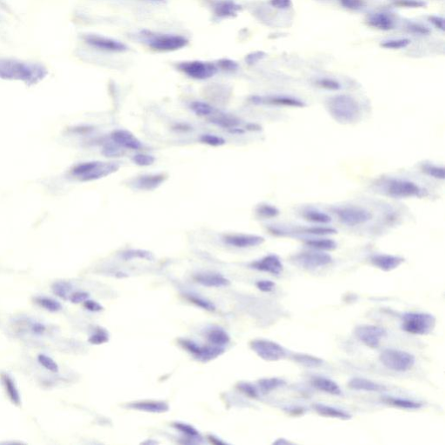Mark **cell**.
Returning <instances> with one entry per match:
<instances>
[{
  "instance_id": "obj_17",
  "label": "cell",
  "mask_w": 445,
  "mask_h": 445,
  "mask_svg": "<svg viewBox=\"0 0 445 445\" xmlns=\"http://www.w3.org/2000/svg\"><path fill=\"white\" fill-rule=\"evenodd\" d=\"M0 77L32 81L38 76L34 75L31 69L20 64H0Z\"/></svg>"
},
{
  "instance_id": "obj_3",
  "label": "cell",
  "mask_w": 445,
  "mask_h": 445,
  "mask_svg": "<svg viewBox=\"0 0 445 445\" xmlns=\"http://www.w3.org/2000/svg\"><path fill=\"white\" fill-rule=\"evenodd\" d=\"M383 191L385 195L392 199L421 198L425 191L415 182L403 178H390L384 182Z\"/></svg>"
},
{
  "instance_id": "obj_13",
  "label": "cell",
  "mask_w": 445,
  "mask_h": 445,
  "mask_svg": "<svg viewBox=\"0 0 445 445\" xmlns=\"http://www.w3.org/2000/svg\"><path fill=\"white\" fill-rule=\"evenodd\" d=\"M250 102L255 105H265L272 107H293L304 108L306 104L303 100L295 97L285 95H272V96H253L250 98Z\"/></svg>"
},
{
  "instance_id": "obj_56",
  "label": "cell",
  "mask_w": 445,
  "mask_h": 445,
  "mask_svg": "<svg viewBox=\"0 0 445 445\" xmlns=\"http://www.w3.org/2000/svg\"><path fill=\"white\" fill-rule=\"evenodd\" d=\"M84 306H85V308L86 310H88L91 312H100L103 311V306L102 305L99 304L98 302L93 301V300H91V299L86 300L84 303Z\"/></svg>"
},
{
  "instance_id": "obj_60",
  "label": "cell",
  "mask_w": 445,
  "mask_h": 445,
  "mask_svg": "<svg viewBox=\"0 0 445 445\" xmlns=\"http://www.w3.org/2000/svg\"><path fill=\"white\" fill-rule=\"evenodd\" d=\"M271 4L278 9H287L291 5V0H271Z\"/></svg>"
},
{
  "instance_id": "obj_53",
  "label": "cell",
  "mask_w": 445,
  "mask_h": 445,
  "mask_svg": "<svg viewBox=\"0 0 445 445\" xmlns=\"http://www.w3.org/2000/svg\"><path fill=\"white\" fill-rule=\"evenodd\" d=\"M217 67L225 72H235L238 69V64L229 58H222L218 61Z\"/></svg>"
},
{
  "instance_id": "obj_39",
  "label": "cell",
  "mask_w": 445,
  "mask_h": 445,
  "mask_svg": "<svg viewBox=\"0 0 445 445\" xmlns=\"http://www.w3.org/2000/svg\"><path fill=\"white\" fill-rule=\"evenodd\" d=\"M172 427L178 432H181L182 434L186 436L189 439H192L193 440H201L202 439L199 431L189 424H185L182 422H175L172 424Z\"/></svg>"
},
{
  "instance_id": "obj_52",
  "label": "cell",
  "mask_w": 445,
  "mask_h": 445,
  "mask_svg": "<svg viewBox=\"0 0 445 445\" xmlns=\"http://www.w3.org/2000/svg\"><path fill=\"white\" fill-rule=\"evenodd\" d=\"M411 41L407 38H400V39H392L389 41H385L382 44V47L386 49H402L410 45Z\"/></svg>"
},
{
  "instance_id": "obj_29",
  "label": "cell",
  "mask_w": 445,
  "mask_h": 445,
  "mask_svg": "<svg viewBox=\"0 0 445 445\" xmlns=\"http://www.w3.org/2000/svg\"><path fill=\"white\" fill-rule=\"evenodd\" d=\"M1 380L7 396L11 401V403L16 405H19L21 404L20 394L13 378L10 377L9 374L3 373L1 375Z\"/></svg>"
},
{
  "instance_id": "obj_5",
  "label": "cell",
  "mask_w": 445,
  "mask_h": 445,
  "mask_svg": "<svg viewBox=\"0 0 445 445\" xmlns=\"http://www.w3.org/2000/svg\"><path fill=\"white\" fill-rule=\"evenodd\" d=\"M379 360L384 367L397 372L411 370L416 363L414 355L396 349H384L381 352Z\"/></svg>"
},
{
  "instance_id": "obj_36",
  "label": "cell",
  "mask_w": 445,
  "mask_h": 445,
  "mask_svg": "<svg viewBox=\"0 0 445 445\" xmlns=\"http://www.w3.org/2000/svg\"><path fill=\"white\" fill-rule=\"evenodd\" d=\"M388 404L393 405L395 407L406 409V410H418L423 407L421 403H418L416 401L409 400L405 398H398V397H387L384 399Z\"/></svg>"
},
{
  "instance_id": "obj_51",
  "label": "cell",
  "mask_w": 445,
  "mask_h": 445,
  "mask_svg": "<svg viewBox=\"0 0 445 445\" xmlns=\"http://www.w3.org/2000/svg\"><path fill=\"white\" fill-rule=\"evenodd\" d=\"M316 83L319 87H321L323 89L328 90V91H338L341 89L340 83L337 82L335 79L325 78V79H319Z\"/></svg>"
},
{
  "instance_id": "obj_15",
  "label": "cell",
  "mask_w": 445,
  "mask_h": 445,
  "mask_svg": "<svg viewBox=\"0 0 445 445\" xmlns=\"http://www.w3.org/2000/svg\"><path fill=\"white\" fill-rule=\"evenodd\" d=\"M86 42L94 48L105 52H126L128 50L126 45H124L122 42L102 36H97V35L86 36Z\"/></svg>"
},
{
  "instance_id": "obj_62",
  "label": "cell",
  "mask_w": 445,
  "mask_h": 445,
  "mask_svg": "<svg viewBox=\"0 0 445 445\" xmlns=\"http://www.w3.org/2000/svg\"><path fill=\"white\" fill-rule=\"evenodd\" d=\"M430 19H431V22L435 24L436 26L439 28V29H441L443 31L445 30V21H444L442 17H430Z\"/></svg>"
},
{
  "instance_id": "obj_24",
  "label": "cell",
  "mask_w": 445,
  "mask_h": 445,
  "mask_svg": "<svg viewBox=\"0 0 445 445\" xmlns=\"http://www.w3.org/2000/svg\"><path fill=\"white\" fill-rule=\"evenodd\" d=\"M312 386L316 388L317 390L326 392V393L333 395V396H342V392L341 388L339 387L338 384L335 383V381L330 379L328 377H312Z\"/></svg>"
},
{
  "instance_id": "obj_30",
  "label": "cell",
  "mask_w": 445,
  "mask_h": 445,
  "mask_svg": "<svg viewBox=\"0 0 445 445\" xmlns=\"http://www.w3.org/2000/svg\"><path fill=\"white\" fill-rule=\"evenodd\" d=\"M305 245L310 247L312 250H321V251H331L336 249L337 243L335 240L326 237H316L311 239L305 240Z\"/></svg>"
},
{
  "instance_id": "obj_35",
  "label": "cell",
  "mask_w": 445,
  "mask_h": 445,
  "mask_svg": "<svg viewBox=\"0 0 445 445\" xmlns=\"http://www.w3.org/2000/svg\"><path fill=\"white\" fill-rule=\"evenodd\" d=\"M292 359L306 368H317L324 364V360L309 354H295L292 356Z\"/></svg>"
},
{
  "instance_id": "obj_40",
  "label": "cell",
  "mask_w": 445,
  "mask_h": 445,
  "mask_svg": "<svg viewBox=\"0 0 445 445\" xmlns=\"http://www.w3.org/2000/svg\"><path fill=\"white\" fill-rule=\"evenodd\" d=\"M190 107H191V110L195 113L197 116H213V114L217 111L214 107H212L209 104L202 102V101H193L191 104Z\"/></svg>"
},
{
  "instance_id": "obj_32",
  "label": "cell",
  "mask_w": 445,
  "mask_h": 445,
  "mask_svg": "<svg viewBox=\"0 0 445 445\" xmlns=\"http://www.w3.org/2000/svg\"><path fill=\"white\" fill-rule=\"evenodd\" d=\"M368 23L370 26L377 28L379 30L388 31L392 29L394 26V22L392 18L385 13L374 14L370 16L368 19Z\"/></svg>"
},
{
  "instance_id": "obj_12",
  "label": "cell",
  "mask_w": 445,
  "mask_h": 445,
  "mask_svg": "<svg viewBox=\"0 0 445 445\" xmlns=\"http://www.w3.org/2000/svg\"><path fill=\"white\" fill-rule=\"evenodd\" d=\"M355 335L360 342L371 349H376L380 345L381 341L387 335V332L381 326L363 325L356 327Z\"/></svg>"
},
{
  "instance_id": "obj_44",
  "label": "cell",
  "mask_w": 445,
  "mask_h": 445,
  "mask_svg": "<svg viewBox=\"0 0 445 445\" xmlns=\"http://www.w3.org/2000/svg\"><path fill=\"white\" fill-rule=\"evenodd\" d=\"M52 290H53L54 293L58 297L64 298V299H67V298H70V296L72 293V285L67 283V282H64V281L57 282V283L53 284Z\"/></svg>"
},
{
  "instance_id": "obj_46",
  "label": "cell",
  "mask_w": 445,
  "mask_h": 445,
  "mask_svg": "<svg viewBox=\"0 0 445 445\" xmlns=\"http://www.w3.org/2000/svg\"><path fill=\"white\" fill-rule=\"evenodd\" d=\"M109 341V333L104 328H98L89 337V342L95 345H100Z\"/></svg>"
},
{
  "instance_id": "obj_25",
  "label": "cell",
  "mask_w": 445,
  "mask_h": 445,
  "mask_svg": "<svg viewBox=\"0 0 445 445\" xmlns=\"http://www.w3.org/2000/svg\"><path fill=\"white\" fill-rule=\"evenodd\" d=\"M348 386L354 390H362L369 392H381L386 390V387L383 384H378L363 377H354L352 379H350L348 383Z\"/></svg>"
},
{
  "instance_id": "obj_45",
  "label": "cell",
  "mask_w": 445,
  "mask_h": 445,
  "mask_svg": "<svg viewBox=\"0 0 445 445\" xmlns=\"http://www.w3.org/2000/svg\"><path fill=\"white\" fill-rule=\"evenodd\" d=\"M202 144H207L213 147H220L226 144V141L223 137L215 135V134L206 133L201 135L199 138Z\"/></svg>"
},
{
  "instance_id": "obj_41",
  "label": "cell",
  "mask_w": 445,
  "mask_h": 445,
  "mask_svg": "<svg viewBox=\"0 0 445 445\" xmlns=\"http://www.w3.org/2000/svg\"><path fill=\"white\" fill-rule=\"evenodd\" d=\"M421 170L425 174L430 178L438 180H444L445 178V169L442 166L434 165L432 163H425L421 166Z\"/></svg>"
},
{
  "instance_id": "obj_38",
  "label": "cell",
  "mask_w": 445,
  "mask_h": 445,
  "mask_svg": "<svg viewBox=\"0 0 445 445\" xmlns=\"http://www.w3.org/2000/svg\"><path fill=\"white\" fill-rule=\"evenodd\" d=\"M301 234H307L312 236H324L328 235H333L337 232L336 229L332 227L327 226H310V227H304L298 230Z\"/></svg>"
},
{
  "instance_id": "obj_19",
  "label": "cell",
  "mask_w": 445,
  "mask_h": 445,
  "mask_svg": "<svg viewBox=\"0 0 445 445\" xmlns=\"http://www.w3.org/2000/svg\"><path fill=\"white\" fill-rule=\"evenodd\" d=\"M111 139L120 147L126 150L137 151L143 147V144L133 133L127 130H115L111 133Z\"/></svg>"
},
{
  "instance_id": "obj_47",
  "label": "cell",
  "mask_w": 445,
  "mask_h": 445,
  "mask_svg": "<svg viewBox=\"0 0 445 445\" xmlns=\"http://www.w3.org/2000/svg\"><path fill=\"white\" fill-rule=\"evenodd\" d=\"M102 153L107 158H116L123 154V149L114 142L104 144Z\"/></svg>"
},
{
  "instance_id": "obj_27",
  "label": "cell",
  "mask_w": 445,
  "mask_h": 445,
  "mask_svg": "<svg viewBox=\"0 0 445 445\" xmlns=\"http://www.w3.org/2000/svg\"><path fill=\"white\" fill-rule=\"evenodd\" d=\"M206 336L211 344L223 348L230 342L229 334L221 327H211L206 330Z\"/></svg>"
},
{
  "instance_id": "obj_11",
  "label": "cell",
  "mask_w": 445,
  "mask_h": 445,
  "mask_svg": "<svg viewBox=\"0 0 445 445\" xmlns=\"http://www.w3.org/2000/svg\"><path fill=\"white\" fill-rule=\"evenodd\" d=\"M189 40L181 35H157L148 41L149 47L157 52H174L188 45Z\"/></svg>"
},
{
  "instance_id": "obj_22",
  "label": "cell",
  "mask_w": 445,
  "mask_h": 445,
  "mask_svg": "<svg viewBox=\"0 0 445 445\" xmlns=\"http://www.w3.org/2000/svg\"><path fill=\"white\" fill-rule=\"evenodd\" d=\"M126 407L128 409L134 410V411L147 412V413H155V414L165 413L170 410L169 404L167 402H165V401H137V402H133V403L127 404Z\"/></svg>"
},
{
  "instance_id": "obj_21",
  "label": "cell",
  "mask_w": 445,
  "mask_h": 445,
  "mask_svg": "<svg viewBox=\"0 0 445 445\" xmlns=\"http://www.w3.org/2000/svg\"><path fill=\"white\" fill-rule=\"evenodd\" d=\"M209 121L210 123H213L217 126L229 130V132H231V133H244V130L239 128L241 121L238 118H236V116H230V115L224 114V113H219L217 111L213 116H209Z\"/></svg>"
},
{
  "instance_id": "obj_26",
  "label": "cell",
  "mask_w": 445,
  "mask_h": 445,
  "mask_svg": "<svg viewBox=\"0 0 445 445\" xmlns=\"http://www.w3.org/2000/svg\"><path fill=\"white\" fill-rule=\"evenodd\" d=\"M240 10L241 6L239 4L230 0L220 1L215 3V5L213 6L215 16L220 18L236 17Z\"/></svg>"
},
{
  "instance_id": "obj_14",
  "label": "cell",
  "mask_w": 445,
  "mask_h": 445,
  "mask_svg": "<svg viewBox=\"0 0 445 445\" xmlns=\"http://www.w3.org/2000/svg\"><path fill=\"white\" fill-rule=\"evenodd\" d=\"M222 242L230 247L237 249H247L259 246L264 243V237L253 234H226L222 237Z\"/></svg>"
},
{
  "instance_id": "obj_23",
  "label": "cell",
  "mask_w": 445,
  "mask_h": 445,
  "mask_svg": "<svg viewBox=\"0 0 445 445\" xmlns=\"http://www.w3.org/2000/svg\"><path fill=\"white\" fill-rule=\"evenodd\" d=\"M194 280L205 287L222 288L230 284L228 278L218 272H199L194 275Z\"/></svg>"
},
{
  "instance_id": "obj_20",
  "label": "cell",
  "mask_w": 445,
  "mask_h": 445,
  "mask_svg": "<svg viewBox=\"0 0 445 445\" xmlns=\"http://www.w3.org/2000/svg\"><path fill=\"white\" fill-rule=\"evenodd\" d=\"M370 263L381 271L389 272L399 267L404 263V257L390 254H375L370 258Z\"/></svg>"
},
{
  "instance_id": "obj_7",
  "label": "cell",
  "mask_w": 445,
  "mask_h": 445,
  "mask_svg": "<svg viewBox=\"0 0 445 445\" xmlns=\"http://www.w3.org/2000/svg\"><path fill=\"white\" fill-rule=\"evenodd\" d=\"M250 347L257 356L267 362H276L287 356V350L283 346L268 339H254Z\"/></svg>"
},
{
  "instance_id": "obj_49",
  "label": "cell",
  "mask_w": 445,
  "mask_h": 445,
  "mask_svg": "<svg viewBox=\"0 0 445 445\" xmlns=\"http://www.w3.org/2000/svg\"><path fill=\"white\" fill-rule=\"evenodd\" d=\"M38 361L41 366L51 372H58L59 370L58 363H56L51 356H47L45 354H40L38 356Z\"/></svg>"
},
{
  "instance_id": "obj_9",
  "label": "cell",
  "mask_w": 445,
  "mask_h": 445,
  "mask_svg": "<svg viewBox=\"0 0 445 445\" xmlns=\"http://www.w3.org/2000/svg\"><path fill=\"white\" fill-rule=\"evenodd\" d=\"M335 213L342 224L349 227L365 224L373 217L370 211L357 206L339 207L335 210Z\"/></svg>"
},
{
  "instance_id": "obj_33",
  "label": "cell",
  "mask_w": 445,
  "mask_h": 445,
  "mask_svg": "<svg viewBox=\"0 0 445 445\" xmlns=\"http://www.w3.org/2000/svg\"><path fill=\"white\" fill-rule=\"evenodd\" d=\"M120 257L123 260L130 261L134 259H141V260L152 261L154 260V255L151 251L141 249H129L123 250L120 254Z\"/></svg>"
},
{
  "instance_id": "obj_61",
  "label": "cell",
  "mask_w": 445,
  "mask_h": 445,
  "mask_svg": "<svg viewBox=\"0 0 445 445\" xmlns=\"http://www.w3.org/2000/svg\"><path fill=\"white\" fill-rule=\"evenodd\" d=\"M410 31H413L415 33H418V34L429 33V31L426 28L420 26L418 24H411V26H410Z\"/></svg>"
},
{
  "instance_id": "obj_10",
  "label": "cell",
  "mask_w": 445,
  "mask_h": 445,
  "mask_svg": "<svg viewBox=\"0 0 445 445\" xmlns=\"http://www.w3.org/2000/svg\"><path fill=\"white\" fill-rule=\"evenodd\" d=\"M292 261L307 270H315L331 264L333 257L326 251L314 250L297 254L292 257Z\"/></svg>"
},
{
  "instance_id": "obj_4",
  "label": "cell",
  "mask_w": 445,
  "mask_h": 445,
  "mask_svg": "<svg viewBox=\"0 0 445 445\" xmlns=\"http://www.w3.org/2000/svg\"><path fill=\"white\" fill-rule=\"evenodd\" d=\"M436 326V318L425 312H407L402 317L401 328L412 335H428Z\"/></svg>"
},
{
  "instance_id": "obj_31",
  "label": "cell",
  "mask_w": 445,
  "mask_h": 445,
  "mask_svg": "<svg viewBox=\"0 0 445 445\" xmlns=\"http://www.w3.org/2000/svg\"><path fill=\"white\" fill-rule=\"evenodd\" d=\"M303 217L306 221L313 222L316 224H329L332 222L333 219L329 214L324 213L322 211L318 209H307L303 213Z\"/></svg>"
},
{
  "instance_id": "obj_28",
  "label": "cell",
  "mask_w": 445,
  "mask_h": 445,
  "mask_svg": "<svg viewBox=\"0 0 445 445\" xmlns=\"http://www.w3.org/2000/svg\"><path fill=\"white\" fill-rule=\"evenodd\" d=\"M314 410L318 414L326 418H335L340 420H349L351 418V415L349 414L343 410L337 408L326 405V404H317L314 405Z\"/></svg>"
},
{
  "instance_id": "obj_37",
  "label": "cell",
  "mask_w": 445,
  "mask_h": 445,
  "mask_svg": "<svg viewBox=\"0 0 445 445\" xmlns=\"http://www.w3.org/2000/svg\"><path fill=\"white\" fill-rule=\"evenodd\" d=\"M285 381L278 378V377H268V378H262L258 381V386L262 392L269 393L272 390L283 387L285 385Z\"/></svg>"
},
{
  "instance_id": "obj_57",
  "label": "cell",
  "mask_w": 445,
  "mask_h": 445,
  "mask_svg": "<svg viewBox=\"0 0 445 445\" xmlns=\"http://www.w3.org/2000/svg\"><path fill=\"white\" fill-rule=\"evenodd\" d=\"M264 55L265 54L263 52H252V53H250L249 55L246 56L245 61H246L248 65H254V64H256L259 60H261L262 58H264Z\"/></svg>"
},
{
  "instance_id": "obj_2",
  "label": "cell",
  "mask_w": 445,
  "mask_h": 445,
  "mask_svg": "<svg viewBox=\"0 0 445 445\" xmlns=\"http://www.w3.org/2000/svg\"><path fill=\"white\" fill-rule=\"evenodd\" d=\"M116 162L88 161L79 163L72 169V175L79 181L90 182L106 178L119 170Z\"/></svg>"
},
{
  "instance_id": "obj_59",
  "label": "cell",
  "mask_w": 445,
  "mask_h": 445,
  "mask_svg": "<svg viewBox=\"0 0 445 445\" xmlns=\"http://www.w3.org/2000/svg\"><path fill=\"white\" fill-rule=\"evenodd\" d=\"M31 333L34 335H41L45 333L46 327L41 323H33L31 326Z\"/></svg>"
},
{
  "instance_id": "obj_43",
  "label": "cell",
  "mask_w": 445,
  "mask_h": 445,
  "mask_svg": "<svg viewBox=\"0 0 445 445\" xmlns=\"http://www.w3.org/2000/svg\"><path fill=\"white\" fill-rule=\"evenodd\" d=\"M35 301L40 307L45 309L48 312L55 313V312L61 311V304L53 298H48V297H38V298H36Z\"/></svg>"
},
{
  "instance_id": "obj_64",
  "label": "cell",
  "mask_w": 445,
  "mask_h": 445,
  "mask_svg": "<svg viewBox=\"0 0 445 445\" xmlns=\"http://www.w3.org/2000/svg\"><path fill=\"white\" fill-rule=\"evenodd\" d=\"M155 1H163V0H155Z\"/></svg>"
},
{
  "instance_id": "obj_55",
  "label": "cell",
  "mask_w": 445,
  "mask_h": 445,
  "mask_svg": "<svg viewBox=\"0 0 445 445\" xmlns=\"http://www.w3.org/2000/svg\"><path fill=\"white\" fill-rule=\"evenodd\" d=\"M256 286L259 291L263 292H271L274 291L276 284L273 281L259 280L256 283Z\"/></svg>"
},
{
  "instance_id": "obj_63",
  "label": "cell",
  "mask_w": 445,
  "mask_h": 445,
  "mask_svg": "<svg viewBox=\"0 0 445 445\" xmlns=\"http://www.w3.org/2000/svg\"><path fill=\"white\" fill-rule=\"evenodd\" d=\"M208 439H209L211 442L214 444V445H225V443L223 442V441H221V440H220L218 438H216L215 436H208Z\"/></svg>"
},
{
  "instance_id": "obj_48",
  "label": "cell",
  "mask_w": 445,
  "mask_h": 445,
  "mask_svg": "<svg viewBox=\"0 0 445 445\" xmlns=\"http://www.w3.org/2000/svg\"><path fill=\"white\" fill-rule=\"evenodd\" d=\"M131 160L137 166L146 167V166H151L153 165L156 161V158L152 155L138 153V154L134 155Z\"/></svg>"
},
{
  "instance_id": "obj_1",
  "label": "cell",
  "mask_w": 445,
  "mask_h": 445,
  "mask_svg": "<svg viewBox=\"0 0 445 445\" xmlns=\"http://www.w3.org/2000/svg\"><path fill=\"white\" fill-rule=\"evenodd\" d=\"M327 110L333 119L343 124L355 122L361 115V107L356 99L344 94L328 100Z\"/></svg>"
},
{
  "instance_id": "obj_58",
  "label": "cell",
  "mask_w": 445,
  "mask_h": 445,
  "mask_svg": "<svg viewBox=\"0 0 445 445\" xmlns=\"http://www.w3.org/2000/svg\"><path fill=\"white\" fill-rule=\"evenodd\" d=\"M343 6L352 10H357L362 6V2L360 0H340Z\"/></svg>"
},
{
  "instance_id": "obj_6",
  "label": "cell",
  "mask_w": 445,
  "mask_h": 445,
  "mask_svg": "<svg viewBox=\"0 0 445 445\" xmlns=\"http://www.w3.org/2000/svg\"><path fill=\"white\" fill-rule=\"evenodd\" d=\"M178 344L183 349L190 353L196 359L201 361L203 363H207L212 360L216 359L217 357L221 356L225 351V348L211 345H200L199 343L190 340V339H178Z\"/></svg>"
},
{
  "instance_id": "obj_42",
  "label": "cell",
  "mask_w": 445,
  "mask_h": 445,
  "mask_svg": "<svg viewBox=\"0 0 445 445\" xmlns=\"http://www.w3.org/2000/svg\"><path fill=\"white\" fill-rule=\"evenodd\" d=\"M256 213L262 219H274L280 214V211L276 206L270 204H260L256 208Z\"/></svg>"
},
{
  "instance_id": "obj_54",
  "label": "cell",
  "mask_w": 445,
  "mask_h": 445,
  "mask_svg": "<svg viewBox=\"0 0 445 445\" xmlns=\"http://www.w3.org/2000/svg\"><path fill=\"white\" fill-rule=\"evenodd\" d=\"M89 298V293H87L86 291H75V292H72L69 299L73 304H81V303H85L86 300H88Z\"/></svg>"
},
{
  "instance_id": "obj_34",
  "label": "cell",
  "mask_w": 445,
  "mask_h": 445,
  "mask_svg": "<svg viewBox=\"0 0 445 445\" xmlns=\"http://www.w3.org/2000/svg\"><path fill=\"white\" fill-rule=\"evenodd\" d=\"M185 297L189 302H191L192 305H196L199 308L203 309L207 312H214L216 311V306L212 302L207 300L206 298H203L200 295L195 294L192 292H186Z\"/></svg>"
},
{
  "instance_id": "obj_8",
  "label": "cell",
  "mask_w": 445,
  "mask_h": 445,
  "mask_svg": "<svg viewBox=\"0 0 445 445\" xmlns=\"http://www.w3.org/2000/svg\"><path fill=\"white\" fill-rule=\"evenodd\" d=\"M178 71L183 72L189 78L196 80H206L213 78L218 72L216 65L210 62L194 61L180 62L177 65Z\"/></svg>"
},
{
  "instance_id": "obj_18",
  "label": "cell",
  "mask_w": 445,
  "mask_h": 445,
  "mask_svg": "<svg viewBox=\"0 0 445 445\" xmlns=\"http://www.w3.org/2000/svg\"><path fill=\"white\" fill-rule=\"evenodd\" d=\"M167 178L168 175L164 172L141 175L131 180V185L137 190L151 192L161 186L167 180Z\"/></svg>"
},
{
  "instance_id": "obj_16",
  "label": "cell",
  "mask_w": 445,
  "mask_h": 445,
  "mask_svg": "<svg viewBox=\"0 0 445 445\" xmlns=\"http://www.w3.org/2000/svg\"><path fill=\"white\" fill-rule=\"evenodd\" d=\"M250 268L274 276L280 275L284 271V265L280 257L275 254H269L258 260L253 261L250 263Z\"/></svg>"
},
{
  "instance_id": "obj_50",
  "label": "cell",
  "mask_w": 445,
  "mask_h": 445,
  "mask_svg": "<svg viewBox=\"0 0 445 445\" xmlns=\"http://www.w3.org/2000/svg\"><path fill=\"white\" fill-rule=\"evenodd\" d=\"M237 389L242 391L243 394H245L246 396L251 398H258L259 397V391L256 386H254L253 384L246 382H242L237 384Z\"/></svg>"
}]
</instances>
